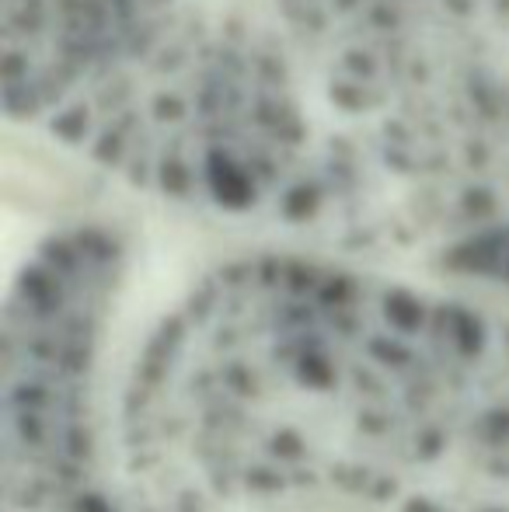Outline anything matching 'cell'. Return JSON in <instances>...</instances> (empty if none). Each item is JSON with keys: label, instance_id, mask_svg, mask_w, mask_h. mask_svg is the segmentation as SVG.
<instances>
[{"label": "cell", "instance_id": "obj_1", "mask_svg": "<svg viewBox=\"0 0 509 512\" xmlns=\"http://www.w3.org/2000/svg\"><path fill=\"white\" fill-rule=\"evenodd\" d=\"M332 0H4L7 112L192 206L314 227Z\"/></svg>", "mask_w": 509, "mask_h": 512}, {"label": "cell", "instance_id": "obj_2", "mask_svg": "<svg viewBox=\"0 0 509 512\" xmlns=\"http://www.w3.org/2000/svg\"><path fill=\"white\" fill-rule=\"evenodd\" d=\"M405 18H408V0H405ZM401 67H405V32H401ZM398 91H401V77H398ZM394 108H398V98H394ZM391 122H394V115H391ZM391 133V129H387ZM387 147V143H384ZM384 161V157H381ZM377 178H381V171H377ZM374 206H377V189H374ZM374 230V209H370V227H367V234Z\"/></svg>", "mask_w": 509, "mask_h": 512}]
</instances>
